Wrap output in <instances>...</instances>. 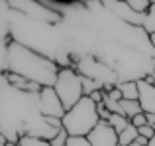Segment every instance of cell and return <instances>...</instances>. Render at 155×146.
Instances as JSON below:
<instances>
[{"label": "cell", "mask_w": 155, "mask_h": 146, "mask_svg": "<svg viewBox=\"0 0 155 146\" xmlns=\"http://www.w3.org/2000/svg\"><path fill=\"white\" fill-rule=\"evenodd\" d=\"M130 146H141V144H137V142H134V144H130Z\"/></svg>", "instance_id": "obj_23"}, {"label": "cell", "mask_w": 155, "mask_h": 146, "mask_svg": "<svg viewBox=\"0 0 155 146\" xmlns=\"http://www.w3.org/2000/svg\"><path fill=\"white\" fill-rule=\"evenodd\" d=\"M8 146H18V144H16V142H8Z\"/></svg>", "instance_id": "obj_22"}, {"label": "cell", "mask_w": 155, "mask_h": 146, "mask_svg": "<svg viewBox=\"0 0 155 146\" xmlns=\"http://www.w3.org/2000/svg\"><path fill=\"white\" fill-rule=\"evenodd\" d=\"M18 146H51V144H49V140H43V138H38V136L26 134V136H20Z\"/></svg>", "instance_id": "obj_12"}, {"label": "cell", "mask_w": 155, "mask_h": 146, "mask_svg": "<svg viewBox=\"0 0 155 146\" xmlns=\"http://www.w3.org/2000/svg\"><path fill=\"white\" fill-rule=\"evenodd\" d=\"M69 138H71V136H69V132L65 130V128H61V130H59V134H57V136L51 140L49 144H51V146H67Z\"/></svg>", "instance_id": "obj_14"}, {"label": "cell", "mask_w": 155, "mask_h": 146, "mask_svg": "<svg viewBox=\"0 0 155 146\" xmlns=\"http://www.w3.org/2000/svg\"><path fill=\"white\" fill-rule=\"evenodd\" d=\"M98 124L100 116L96 111V103L91 97H83L63 116V128L69 132V136H84L87 138Z\"/></svg>", "instance_id": "obj_2"}, {"label": "cell", "mask_w": 155, "mask_h": 146, "mask_svg": "<svg viewBox=\"0 0 155 146\" xmlns=\"http://www.w3.org/2000/svg\"><path fill=\"white\" fill-rule=\"evenodd\" d=\"M137 130H140V136H143V138H147V140H151V138H153V134H155V128H153V127H149V124H145V127L137 128Z\"/></svg>", "instance_id": "obj_17"}, {"label": "cell", "mask_w": 155, "mask_h": 146, "mask_svg": "<svg viewBox=\"0 0 155 146\" xmlns=\"http://www.w3.org/2000/svg\"><path fill=\"white\" fill-rule=\"evenodd\" d=\"M149 38H151V46L155 47V34H153V36H149Z\"/></svg>", "instance_id": "obj_20"}, {"label": "cell", "mask_w": 155, "mask_h": 146, "mask_svg": "<svg viewBox=\"0 0 155 146\" xmlns=\"http://www.w3.org/2000/svg\"><path fill=\"white\" fill-rule=\"evenodd\" d=\"M143 30L147 32L149 36H153V34H155V2L151 4V8H149V12H147V14H145Z\"/></svg>", "instance_id": "obj_13"}, {"label": "cell", "mask_w": 155, "mask_h": 146, "mask_svg": "<svg viewBox=\"0 0 155 146\" xmlns=\"http://www.w3.org/2000/svg\"><path fill=\"white\" fill-rule=\"evenodd\" d=\"M61 67L55 59L35 51L34 47L22 46L18 42L2 43V75L18 73L24 79L39 83L41 87H55Z\"/></svg>", "instance_id": "obj_1"}, {"label": "cell", "mask_w": 155, "mask_h": 146, "mask_svg": "<svg viewBox=\"0 0 155 146\" xmlns=\"http://www.w3.org/2000/svg\"><path fill=\"white\" fill-rule=\"evenodd\" d=\"M145 81H147V83H151V85H155V67H153V73H151V75L145 77Z\"/></svg>", "instance_id": "obj_19"}, {"label": "cell", "mask_w": 155, "mask_h": 146, "mask_svg": "<svg viewBox=\"0 0 155 146\" xmlns=\"http://www.w3.org/2000/svg\"><path fill=\"white\" fill-rule=\"evenodd\" d=\"M59 95L63 107L73 109L81 99L84 97V89H83V75H81L77 69L73 67H67V69H61L59 75H57L55 87H53Z\"/></svg>", "instance_id": "obj_3"}, {"label": "cell", "mask_w": 155, "mask_h": 146, "mask_svg": "<svg viewBox=\"0 0 155 146\" xmlns=\"http://www.w3.org/2000/svg\"><path fill=\"white\" fill-rule=\"evenodd\" d=\"M122 109H124V113H126V116H128L130 120L134 119L136 115H141V105H140V101H122Z\"/></svg>", "instance_id": "obj_10"}, {"label": "cell", "mask_w": 155, "mask_h": 146, "mask_svg": "<svg viewBox=\"0 0 155 146\" xmlns=\"http://www.w3.org/2000/svg\"><path fill=\"white\" fill-rule=\"evenodd\" d=\"M108 124H110V127H112L114 130L118 132V134H120V132H124V130H126V128H128L132 123H130V119H128V116H122V115H112V116H110V120H108Z\"/></svg>", "instance_id": "obj_9"}, {"label": "cell", "mask_w": 155, "mask_h": 146, "mask_svg": "<svg viewBox=\"0 0 155 146\" xmlns=\"http://www.w3.org/2000/svg\"><path fill=\"white\" fill-rule=\"evenodd\" d=\"M92 146H120L118 144V132L108 123L100 120V124L87 136Z\"/></svg>", "instance_id": "obj_5"}, {"label": "cell", "mask_w": 155, "mask_h": 146, "mask_svg": "<svg viewBox=\"0 0 155 146\" xmlns=\"http://www.w3.org/2000/svg\"><path fill=\"white\" fill-rule=\"evenodd\" d=\"M149 146H155V134H153V138L149 140Z\"/></svg>", "instance_id": "obj_21"}, {"label": "cell", "mask_w": 155, "mask_h": 146, "mask_svg": "<svg viewBox=\"0 0 155 146\" xmlns=\"http://www.w3.org/2000/svg\"><path fill=\"white\" fill-rule=\"evenodd\" d=\"M39 113L43 116H53V119H61L63 120L67 109L63 107L59 95L53 87H43L39 93Z\"/></svg>", "instance_id": "obj_4"}, {"label": "cell", "mask_w": 155, "mask_h": 146, "mask_svg": "<svg viewBox=\"0 0 155 146\" xmlns=\"http://www.w3.org/2000/svg\"><path fill=\"white\" fill-rule=\"evenodd\" d=\"M137 87H140V105L141 111L145 115H155V85L147 83L145 79L137 81Z\"/></svg>", "instance_id": "obj_6"}, {"label": "cell", "mask_w": 155, "mask_h": 146, "mask_svg": "<svg viewBox=\"0 0 155 146\" xmlns=\"http://www.w3.org/2000/svg\"><path fill=\"white\" fill-rule=\"evenodd\" d=\"M67 146H92V144L88 142V138H84V136H71Z\"/></svg>", "instance_id": "obj_15"}, {"label": "cell", "mask_w": 155, "mask_h": 146, "mask_svg": "<svg viewBox=\"0 0 155 146\" xmlns=\"http://www.w3.org/2000/svg\"><path fill=\"white\" fill-rule=\"evenodd\" d=\"M136 142H137V144H141V146H149V140H147V138H143V136H137Z\"/></svg>", "instance_id": "obj_18"}, {"label": "cell", "mask_w": 155, "mask_h": 146, "mask_svg": "<svg viewBox=\"0 0 155 146\" xmlns=\"http://www.w3.org/2000/svg\"><path fill=\"white\" fill-rule=\"evenodd\" d=\"M130 123H132L136 128H141V127H145V124H147V116H145V113H141V115H136L132 120H130Z\"/></svg>", "instance_id": "obj_16"}, {"label": "cell", "mask_w": 155, "mask_h": 146, "mask_svg": "<svg viewBox=\"0 0 155 146\" xmlns=\"http://www.w3.org/2000/svg\"><path fill=\"white\" fill-rule=\"evenodd\" d=\"M116 87L122 91L124 101H140V87H137V81H120V83H116Z\"/></svg>", "instance_id": "obj_7"}, {"label": "cell", "mask_w": 155, "mask_h": 146, "mask_svg": "<svg viewBox=\"0 0 155 146\" xmlns=\"http://www.w3.org/2000/svg\"><path fill=\"white\" fill-rule=\"evenodd\" d=\"M137 136H140V130H137L134 124H130L124 132L118 134V144L120 146H130V144H134L137 140Z\"/></svg>", "instance_id": "obj_8"}, {"label": "cell", "mask_w": 155, "mask_h": 146, "mask_svg": "<svg viewBox=\"0 0 155 146\" xmlns=\"http://www.w3.org/2000/svg\"><path fill=\"white\" fill-rule=\"evenodd\" d=\"M153 2H149V0H128V6L132 8L136 14L140 16H145L149 12V8H151Z\"/></svg>", "instance_id": "obj_11"}]
</instances>
